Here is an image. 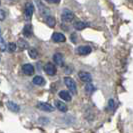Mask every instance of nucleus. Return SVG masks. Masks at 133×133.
Instances as JSON below:
<instances>
[{
  "label": "nucleus",
  "mask_w": 133,
  "mask_h": 133,
  "mask_svg": "<svg viewBox=\"0 0 133 133\" xmlns=\"http://www.w3.org/2000/svg\"><path fill=\"white\" fill-rule=\"evenodd\" d=\"M64 83L65 85L68 87V89L70 90V92L72 94L77 93V86H76V83L71 77H65L64 78Z\"/></svg>",
  "instance_id": "nucleus-1"
},
{
  "label": "nucleus",
  "mask_w": 133,
  "mask_h": 133,
  "mask_svg": "<svg viewBox=\"0 0 133 133\" xmlns=\"http://www.w3.org/2000/svg\"><path fill=\"white\" fill-rule=\"evenodd\" d=\"M61 18L64 22H71L74 19V13L68 9H64L61 13Z\"/></svg>",
  "instance_id": "nucleus-2"
},
{
  "label": "nucleus",
  "mask_w": 133,
  "mask_h": 133,
  "mask_svg": "<svg viewBox=\"0 0 133 133\" xmlns=\"http://www.w3.org/2000/svg\"><path fill=\"white\" fill-rule=\"evenodd\" d=\"M34 12V6L32 3L27 2L25 4V9H24V13H25V18L26 20H29L31 18V16L33 15Z\"/></svg>",
  "instance_id": "nucleus-3"
},
{
  "label": "nucleus",
  "mask_w": 133,
  "mask_h": 133,
  "mask_svg": "<svg viewBox=\"0 0 133 133\" xmlns=\"http://www.w3.org/2000/svg\"><path fill=\"white\" fill-rule=\"evenodd\" d=\"M36 107L42 110V111H45V112H52L54 111V107L48 103H45V102H38V104L36 105Z\"/></svg>",
  "instance_id": "nucleus-4"
},
{
  "label": "nucleus",
  "mask_w": 133,
  "mask_h": 133,
  "mask_svg": "<svg viewBox=\"0 0 133 133\" xmlns=\"http://www.w3.org/2000/svg\"><path fill=\"white\" fill-rule=\"evenodd\" d=\"M78 76L79 78L81 79V81L83 82H86V83H90L92 81V76L91 74L88 73V72H85V71H81L78 73Z\"/></svg>",
  "instance_id": "nucleus-5"
},
{
  "label": "nucleus",
  "mask_w": 133,
  "mask_h": 133,
  "mask_svg": "<svg viewBox=\"0 0 133 133\" xmlns=\"http://www.w3.org/2000/svg\"><path fill=\"white\" fill-rule=\"evenodd\" d=\"M44 71L48 75L53 76V75L56 74V67L54 66V64H52V63H47L46 65L44 66Z\"/></svg>",
  "instance_id": "nucleus-6"
},
{
  "label": "nucleus",
  "mask_w": 133,
  "mask_h": 133,
  "mask_svg": "<svg viewBox=\"0 0 133 133\" xmlns=\"http://www.w3.org/2000/svg\"><path fill=\"white\" fill-rule=\"evenodd\" d=\"M76 52L79 54V55H87V54L91 53V47L89 46H85V45H83V46H79L76 48Z\"/></svg>",
  "instance_id": "nucleus-7"
},
{
  "label": "nucleus",
  "mask_w": 133,
  "mask_h": 133,
  "mask_svg": "<svg viewBox=\"0 0 133 133\" xmlns=\"http://www.w3.org/2000/svg\"><path fill=\"white\" fill-rule=\"evenodd\" d=\"M52 40L54 42H57V43H60V42H65L66 41V37L65 35H63L62 33H53L52 34Z\"/></svg>",
  "instance_id": "nucleus-8"
},
{
  "label": "nucleus",
  "mask_w": 133,
  "mask_h": 133,
  "mask_svg": "<svg viewBox=\"0 0 133 133\" xmlns=\"http://www.w3.org/2000/svg\"><path fill=\"white\" fill-rule=\"evenodd\" d=\"M53 61L56 65H58V66H62V65H63V62H64V59H63L62 54H60V53L54 54L53 55Z\"/></svg>",
  "instance_id": "nucleus-9"
},
{
  "label": "nucleus",
  "mask_w": 133,
  "mask_h": 133,
  "mask_svg": "<svg viewBox=\"0 0 133 133\" xmlns=\"http://www.w3.org/2000/svg\"><path fill=\"white\" fill-rule=\"evenodd\" d=\"M22 70L26 75H32L34 73V67L31 64H24L22 66Z\"/></svg>",
  "instance_id": "nucleus-10"
},
{
  "label": "nucleus",
  "mask_w": 133,
  "mask_h": 133,
  "mask_svg": "<svg viewBox=\"0 0 133 133\" xmlns=\"http://www.w3.org/2000/svg\"><path fill=\"white\" fill-rule=\"evenodd\" d=\"M6 105L10 111H12V112H19L20 107L18 104L14 103V102H12V101H8V102L6 103Z\"/></svg>",
  "instance_id": "nucleus-11"
},
{
  "label": "nucleus",
  "mask_w": 133,
  "mask_h": 133,
  "mask_svg": "<svg viewBox=\"0 0 133 133\" xmlns=\"http://www.w3.org/2000/svg\"><path fill=\"white\" fill-rule=\"evenodd\" d=\"M55 106L57 107V109L61 111V112H66L68 110L67 106L65 105V103H63L62 101H59V100H56L55 101Z\"/></svg>",
  "instance_id": "nucleus-12"
},
{
  "label": "nucleus",
  "mask_w": 133,
  "mask_h": 133,
  "mask_svg": "<svg viewBox=\"0 0 133 133\" xmlns=\"http://www.w3.org/2000/svg\"><path fill=\"white\" fill-rule=\"evenodd\" d=\"M36 2H37V4H38V6H39L38 8H39L40 13L42 14V15H44V16H46V17L47 16H49V15H50V14H49V10L47 9L46 7L44 6L40 1H36Z\"/></svg>",
  "instance_id": "nucleus-13"
},
{
  "label": "nucleus",
  "mask_w": 133,
  "mask_h": 133,
  "mask_svg": "<svg viewBox=\"0 0 133 133\" xmlns=\"http://www.w3.org/2000/svg\"><path fill=\"white\" fill-rule=\"evenodd\" d=\"M58 95H59L60 98L62 100H64V101H71V95H70V93L68 91L62 90V91H60L59 93H58Z\"/></svg>",
  "instance_id": "nucleus-14"
},
{
  "label": "nucleus",
  "mask_w": 133,
  "mask_h": 133,
  "mask_svg": "<svg viewBox=\"0 0 133 133\" xmlns=\"http://www.w3.org/2000/svg\"><path fill=\"white\" fill-rule=\"evenodd\" d=\"M33 83L35 84V85L42 86V85H44V84H45V79H44L42 76L37 75V76H35V77L33 78Z\"/></svg>",
  "instance_id": "nucleus-15"
},
{
  "label": "nucleus",
  "mask_w": 133,
  "mask_h": 133,
  "mask_svg": "<svg viewBox=\"0 0 133 133\" xmlns=\"http://www.w3.org/2000/svg\"><path fill=\"white\" fill-rule=\"evenodd\" d=\"M73 26L76 30H83L84 28L87 27V24L85 22H82V21H76L73 24Z\"/></svg>",
  "instance_id": "nucleus-16"
},
{
  "label": "nucleus",
  "mask_w": 133,
  "mask_h": 133,
  "mask_svg": "<svg viewBox=\"0 0 133 133\" xmlns=\"http://www.w3.org/2000/svg\"><path fill=\"white\" fill-rule=\"evenodd\" d=\"M23 34L26 36V37H30L32 35V26L30 24H27L25 25L24 29H23Z\"/></svg>",
  "instance_id": "nucleus-17"
},
{
  "label": "nucleus",
  "mask_w": 133,
  "mask_h": 133,
  "mask_svg": "<svg viewBox=\"0 0 133 133\" xmlns=\"http://www.w3.org/2000/svg\"><path fill=\"white\" fill-rule=\"evenodd\" d=\"M16 46L19 47L21 50H25V49H27V48L29 47V45H28V43H27L25 40L19 39L18 42H17V45H16Z\"/></svg>",
  "instance_id": "nucleus-18"
},
{
  "label": "nucleus",
  "mask_w": 133,
  "mask_h": 133,
  "mask_svg": "<svg viewBox=\"0 0 133 133\" xmlns=\"http://www.w3.org/2000/svg\"><path fill=\"white\" fill-rule=\"evenodd\" d=\"M46 23L49 27H54L56 25V20H55V18H54L53 16L49 15V16L46 17Z\"/></svg>",
  "instance_id": "nucleus-19"
},
{
  "label": "nucleus",
  "mask_w": 133,
  "mask_h": 133,
  "mask_svg": "<svg viewBox=\"0 0 133 133\" xmlns=\"http://www.w3.org/2000/svg\"><path fill=\"white\" fill-rule=\"evenodd\" d=\"M94 90H95V87H94L93 85H91L90 83L86 84V86H85V92H86L88 95H91V94L93 93Z\"/></svg>",
  "instance_id": "nucleus-20"
},
{
  "label": "nucleus",
  "mask_w": 133,
  "mask_h": 133,
  "mask_svg": "<svg viewBox=\"0 0 133 133\" xmlns=\"http://www.w3.org/2000/svg\"><path fill=\"white\" fill-rule=\"evenodd\" d=\"M6 48H7V45H6L5 40L3 39L2 36H0V50H1V51H5Z\"/></svg>",
  "instance_id": "nucleus-21"
},
{
  "label": "nucleus",
  "mask_w": 133,
  "mask_h": 133,
  "mask_svg": "<svg viewBox=\"0 0 133 133\" xmlns=\"http://www.w3.org/2000/svg\"><path fill=\"white\" fill-rule=\"evenodd\" d=\"M16 47H17V46H16V44H15V43H13V42H10V43L7 45L6 49L9 51V52H14V51L16 50Z\"/></svg>",
  "instance_id": "nucleus-22"
},
{
  "label": "nucleus",
  "mask_w": 133,
  "mask_h": 133,
  "mask_svg": "<svg viewBox=\"0 0 133 133\" xmlns=\"http://www.w3.org/2000/svg\"><path fill=\"white\" fill-rule=\"evenodd\" d=\"M28 53H29V56H30L32 59H36V58H37L38 53H37L36 50H34V49H29V50H28Z\"/></svg>",
  "instance_id": "nucleus-23"
},
{
  "label": "nucleus",
  "mask_w": 133,
  "mask_h": 133,
  "mask_svg": "<svg viewBox=\"0 0 133 133\" xmlns=\"http://www.w3.org/2000/svg\"><path fill=\"white\" fill-rule=\"evenodd\" d=\"M5 17H6L5 11L2 10V9H0V21H3V20L5 19Z\"/></svg>",
  "instance_id": "nucleus-24"
},
{
  "label": "nucleus",
  "mask_w": 133,
  "mask_h": 133,
  "mask_svg": "<svg viewBox=\"0 0 133 133\" xmlns=\"http://www.w3.org/2000/svg\"><path fill=\"white\" fill-rule=\"evenodd\" d=\"M109 107H111L112 109L114 108V100L113 99L109 100Z\"/></svg>",
  "instance_id": "nucleus-25"
},
{
  "label": "nucleus",
  "mask_w": 133,
  "mask_h": 133,
  "mask_svg": "<svg viewBox=\"0 0 133 133\" xmlns=\"http://www.w3.org/2000/svg\"><path fill=\"white\" fill-rule=\"evenodd\" d=\"M47 2H50V3H58L60 2V0H46Z\"/></svg>",
  "instance_id": "nucleus-26"
},
{
  "label": "nucleus",
  "mask_w": 133,
  "mask_h": 133,
  "mask_svg": "<svg viewBox=\"0 0 133 133\" xmlns=\"http://www.w3.org/2000/svg\"><path fill=\"white\" fill-rule=\"evenodd\" d=\"M0 36H1V29H0Z\"/></svg>",
  "instance_id": "nucleus-27"
}]
</instances>
